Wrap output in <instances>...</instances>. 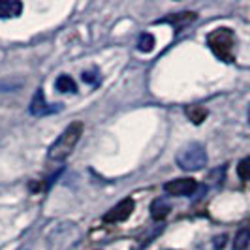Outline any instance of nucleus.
<instances>
[{
  "instance_id": "1",
  "label": "nucleus",
  "mask_w": 250,
  "mask_h": 250,
  "mask_svg": "<svg viewBox=\"0 0 250 250\" xmlns=\"http://www.w3.org/2000/svg\"><path fill=\"white\" fill-rule=\"evenodd\" d=\"M81 136H83V123H79V121H77V123H72V125L68 126L62 134L59 136V139L51 145L49 160H55V162L66 160V158L72 154V150L75 149V145H77V141H79Z\"/></svg>"
},
{
  "instance_id": "2",
  "label": "nucleus",
  "mask_w": 250,
  "mask_h": 250,
  "mask_svg": "<svg viewBox=\"0 0 250 250\" xmlns=\"http://www.w3.org/2000/svg\"><path fill=\"white\" fill-rule=\"evenodd\" d=\"M207 45L222 62H233V47H235V34L229 28H216L207 36Z\"/></svg>"
},
{
  "instance_id": "3",
  "label": "nucleus",
  "mask_w": 250,
  "mask_h": 250,
  "mask_svg": "<svg viewBox=\"0 0 250 250\" xmlns=\"http://www.w3.org/2000/svg\"><path fill=\"white\" fill-rule=\"evenodd\" d=\"M175 162L185 171H198L207 164V152L201 143H188L177 152Z\"/></svg>"
},
{
  "instance_id": "4",
  "label": "nucleus",
  "mask_w": 250,
  "mask_h": 250,
  "mask_svg": "<svg viewBox=\"0 0 250 250\" xmlns=\"http://www.w3.org/2000/svg\"><path fill=\"white\" fill-rule=\"evenodd\" d=\"M134 209H136V201L132 200V198H126V200H123L119 205H115L111 211L104 216V222H107V224L125 222L126 218H130V214L134 213Z\"/></svg>"
},
{
  "instance_id": "5",
  "label": "nucleus",
  "mask_w": 250,
  "mask_h": 250,
  "mask_svg": "<svg viewBox=\"0 0 250 250\" xmlns=\"http://www.w3.org/2000/svg\"><path fill=\"white\" fill-rule=\"evenodd\" d=\"M198 188V183L194 179H175L164 185V190L169 196H192Z\"/></svg>"
},
{
  "instance_id": "6",
  "label": "nucleus",
  "mask_w": 250,
  "mask_h": 250,
  "mask_svg": "<svg viewBox=\"0 0 250 250\" xmlns=\"http://www.w3.org/2000/svg\"><path fill=\"white\" fill-rule=\"evenodd\" d=\"M23 12V4L19 0H0V19L19 17Z\"/></svg>"
},
{
  "instance_id": "7",
  "label": "nucleus",
  "mask_w": 250,
  "mask_h": 250,
  "mask_svg": "<svg viewBox=\"0 0 250 250\" xmlns=\"http://www.w3.org/2000/svg\"><path fill=\"white\" fill-rule=\"evenodd\" d=\"M192 21H196V13L185 12V13H177V15H169L166 19H160L158 23H169V25L175 26V30H183L185 26H188Z\"/></svg>"
},
{
  "instance_id": "8",
  "label": "nucleus",
  "mask_w": 250,
  "mask_h": 250,
  "mask_svg": "<svg viewBox=\"0 0 250 250\" xmlns=\"http://www.w3.org/2000/svg\"><path fill=\"white\" fill-rule=\"evenodd\" d=\"M169 203L164 200V198H158V200L152 201V205H150V214H152V218L158 222V220H164L167 214H169Z\"/></svg>"
},
{
  "instance_id": "9",
  "label": "nucleus",
  "mask_w": 250,
  "mask_h": 250,
  "mask_svg": "<svg viewBox=\"0 0 250 250\" xmlns=\"http://www.w3.org/2000/svg\"><path fill=\"white\" fill-rule=\"evenodd\" d=\"M47 104H45V94H43V90L42 88H38L36 94H34V98L30 102V113L32 115H43V113H47Z\"/></svg>"
},
{
  "instance_id": "10",
  "label": "nucleus",
  "mask_w": 250,
  "mask_h": 250,
  "mask_svg": "<svg viewBox=\"0 0 250 250\" xmlns=\"http://www.w3.org/2000/svg\"><path fill=\"white\" fill-rule=\"evenodd\" d=\"M185 113H187V117L194 125H201L207 119V115H209L203 105H188L187 109H185Z\"/></svg>"
},
{
  "instance_id": "11",
  "label": "nucleus",
  "mask_w": 250,
  "mask_h": 250,
  "mask_svg": "<svg viewBox=\"0 0 250 250\" xmlns=\"http://www.w3.org/2000/svg\"><path fill=\"white\" fill-rule=\"evenodd\" d=\"M55 87H57V90H61V92H75V90H77L75 81L70 75H61V77L57 79Z\"/></svg>"
},
{
  "instance_id": "12",
  "label": "nucleus",
  "mask_w": 250,
  "mask_h": 250,
  "mask_svg": "<svg viewBox=\"0 0 250 250\" xmlns=\"http://www.w3.org/2000/svg\"><path fill=\"white\" fill-rule=\"evenodd\" d=\"M250 245V233L247 229H241L237 235H235V241H233V249L235 250H247Z\"/></svg>"
},
{
  "instance_id": "13",
  "label": "nucleus",
  "mask_w": 250,
  "mask_h": 250,
  "mask_svg": "<svg viewBox=\"0 0 250 250\" xmlns=\"http://www.w3.org/2000/svg\"><path fill=\"white\" fill-rule=\"evenodd\" d=\"M138 47H139V51H143V53L152 51V47H154V36L149 34V32L141 34V36H139V42H138Z\"/></svg>"
},
{
  "instance_id": "14",
  "label": "nucleus",
  "mask_w": 250,
  "mask_h": 250,
  "mask_svg": "<svg viewBox=\"0 0 250 250\" xmlns=\"http://www.w3.org/2000/svg\"><path fill=\"white\" fill-rule=\"evenodd\" d=\"M237 175L243 179V181H250V156L243 158L237 166Z\"/></svg>"
},
{
  "instance_id": "15",
  "label": "nucleus",
  "mask_w": 250,
  "mask_h": 250,
  "mask_svg": "<svg viewBox=\"0 0 250 250\" xmlns=\"http://www.w3.org/2000/svg\"><path fill=\"white\" fill-rule=\"evenodd\" d=\"M214 241H216L214 247H216V249H222V247L226 245V235H220V237H216Z\"/></svg>"
},
{
  "instance_id": "16",
  "label": "nucleus",
  "mask_w": 250,
  "mask_h": 250,
  "mask_svg": "<svg viewBox=\"0 0 250 250\" xmlns=\"http://www.w3.org/2000/svg\"><path fill=\"white\" fill-rule=\"evenodd\" d=\"M247 231L250 233V222H249V226H247Z\"/></svg>"
},
{
  "instance_id": "17",
  "label": "nucleus",
  "mask_w": 250,
  "mask_h": 250,
  "mask_svg": "<svg viewBox=\"0 0 250 250\" xmlns=\"http://www.w3.org/2000/svg\"><path fill=\"white\" fill-rule=\"evenodd\" d=\"M249 121H250V107H249Z\"/></svg>"
}]
</instances>
